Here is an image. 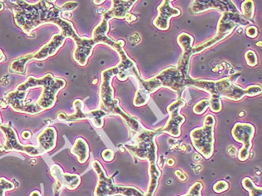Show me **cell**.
<instances>
[{
  "label": "cell",
  "instance_id": "obj_1",
  "mask_svg": "<svg viewBox=\"0 0 262 196\" xmlns=\"http://www.w3.org/2000/svg\"><path fill=\"white\" fill-rule=\"evenodd\" d=\"M11 3L18 7L13 11L16 25L24 33L30 35L32 31L45 25L48 11L54 7L56 1H38L35 3L11 1Z\"/></svg>",
  "mask_w": 262,
  "mask_h": 196
},
{
  "label": "cell",
  "instance_id": "obj_2",
  "mask_svg": "<svg viewBox=\"0 0 262 196\" xmlns=\"http://www.w3.org/2000/svg\"><path fill=\"white\" fill-rule=\"evenodd\" d=\"M66 85V82L64 79L54 77L51 74H47L40 78L30 76L25 82L17 85L16 90L25 92L29 89L42 87L41 94L36 103L42 110L46 111L54 107L58 94Z\"/></svg>",
  "mask_w": 262,
  "mask_h": 196
},
{
  "label": "cell",
  "instance_id": "obj_3",
  "mask_svg": "<svg viewBox=\"0 0 262 196\" xmlns=\"http://www.w3.org/2000/svg\"><path fill=\"white\" fill-rule=\"evenodd\" d=\"M186 79L177 67L170 66L162 70L159 74L150 79L142 78L137 82L139 88L143 89L147 93H155L161 88L170 89L180 96L186 88Z\"/></svg>",
  "mask_w": 262,
  "mask_h": 196
},
{
  "label": "cell",
  "instance_id": "obj_4",
  "mask_svg": "<svg viewBox=\"0 0 262 196\" xmlns=\"http://www.w3.org/2000/svg\"><path fill=\"white\" fill-rule=\"evenodd\" d=\"M92 169L97 176L98 181L95 187V196H144L145 194L138 188L134 186L116 185L114 183V176L108 177L103 169L101 163L98 160H93L91 163Z\"/></svg>",
  "mask_w": 262,
  "mask_h": 196
},
{
  "label": "cell",
  "instance_id": "obj_5",
  "mask_svg": "<svg viewBox=\"0 0 262 196\" xmlns=\"http://www.w3.org/2000/svg\"><path fill=\"white\" fill-rule=\"evenodd\" d=\"M163 127L158 129H148L145 128L140 134L133 137V145H126V148L133 156L139 160H148L149 163L158 162V146L155 138L163 133Z\"/></svg>",
  "mask_w": 262,
  "mask_h": 196
},
{
  "label": "cell",
  "instance_id": "obj_6",
  "mask_svg": "<svg viewBox=\"0 0 262 196\" xmlns=\"http://www.w3.org/2000/svg\"><path fill=\"white\" fill-rule=\"evenodd\" d=\"M216 119L213 115H207L203 126L195 128L190 132V139L194 148L206 160H209L214 152V127Z\"/></svg>",
  "mask_w": 262,
  "mask_h": 196
},
{
  "label": "cell",
  "instance_id": "obj_7",
  "mask_svg": "<svg viewBox=\"0 0 262 196\" xmlns=\"http://www.w3.org/2000/svg\"><path fill=\"white\" fill-rule=\"evenodd\" d=\"M119 70L116 66L103 70L101 72V83L100 85V108L107 113L108 116H115L121 107L119 99L114 98V89L112 85L113 77L117 76Z\"/></svg>",
  "mask_w": 262,
  "mask_h": 196
},
{
  "label": "cell",
  "instance_id": "obj_8",
  "mask_svg": "<svg viewBox=\"0 0 262 196\" xmlns=\"http://www.w3.org/2000/svg\"><path fill=\"white\" fill-rule=\"evenodd\" d=\"M74 113L73 114L68 115L60 112L58 113L56 118L58 120L64 122H74V121H81V120H90L91 121L94 127L100 129L103 127L104 124V118L108 116L101 108L90 110L89 112L84 111L83 101L80 99H76L73 103Z\"/></svg>",
  "mask_w": 262,
  "mask_h": 196
},
{
  "label": "cell",
  "instance_id": "obj_9",
  "mask_svg": "<svg viewBox=\"0 0 262 196\" xmlns=\"http://www.w3.org/2000/svg\"><path fill=\"white\" fill-rule=\"evenodd\" d=\"M0 130L4 136V143L0 147L1 151H16L26 154L28 156L36 157L41 156L42 153L38 147L33 145H23L19 141L15 129L10 124H3Z\"/></svg>",
  "mask_w": 262,
  "mask_h": 196
},
{
  "label": "cell",
  "instance_id": "obj_10",
  "mask_svg": "<svg viewBox=\"0 0 262 196\" xmlns=\"http://www.w3.org/2000/svg\"><path fill=\"white\" fill-rule=\"evenodd\" d=\"M255 127L250 123L237 122L234 124L232 131V137L236 142L243 145L237 155V158L240 161H246L250 157L252 145V141L255 136Z\"/></svg>",
  "mask_w": 262,
  "mask_h": 196
},
{
  "label": "cell",
  "instance_id": "obj_11",
  "mask_svg": "<svg viewBox=\"0 0 262 196\" xmlns=\"http://www.w3.org/2000/svg\"><path fill=\"white\" fill-rule=\"evenodd\" d=\"M28 91L21 92V91H11L6 94L4 100L8 106H10L16 113H26V114L35 115L43 113L45 110H42L38 106L36 102L27 101V97Z\"/></svg>",
  "mask_w": 262,
  "mask_h": 196
},
{
  "label": "cell",
  "instance_id": "obj_12",
  "mask_svg": "<svg viewBox=\"0 0 262 196\" xmlns=\"http://www.w3.org/2000/svg\"><path fill=\"white\" fill-rule=\"evenodd\" d=\"M186 86L192 87L204 91L209 94L211 96H220L223 92L230 89L233 82L232 77H224V78L218 79V80H212V79H190L186 80Z\"/></svg>",
  "mask_w": 262,
  "mask_h": 196
},
{
  "label": "cell",
  "instance_id": "obj_13",
  "mask_svg": "<svg viewBox=\"0 0 262 196\" xmlns=\"http://www.w3.org/2000/svg\"><path fill=\"white\" fill-rule=\"evenodd\" d=\"M185 100L182 98H178L168 106L167 112L169 114V118L166 125L163 127V133L169 134L172 137H179L182 134L181 127L185 122V117L181 114L180 112L185 106Z\"/></svg>",
  "mask_w": 262,
  "mask_h": 196
},
{
  "label": "cell",
  "instance_id": "obj_14",
  "mask_svg": "<svg viewBox=\"0 0 262 196\" xmlns=\"http://www.w3.org/2000/svg\"><path fill=\"white\" fill-rule=\"evenodd\" d=\"M124 40H119V45L114 50L120 57V62L116 66L119 70V73L116 77L122 82L127 80L128 77H133L137 80V82H138L142 78L141 74L135 61L127 56V53L124 49Z\"/></svg>",
  "mask_w": 262,
  "mask_h": 196
},
{
  "label": "cell",
  "instance_id": "obj_15",
  "mask_svg": "<svg viewBox=\"0 0 262 196\" xmlns=\"http://www.w3.org/2000/svg\"><path fill=\"white\" fill-rule=\"evenodd\" d=\"M50 171L52 177L55 179L53 187L55 196L59 195L63 188H66L69 190H75L80 185L81 178L79 175L64 172L62 168L58 164L52 165Z\"/></svg>",
  "mask_w": 262,
  "mask_h": 196
},
{
  "label": "cell",
  "instance_id": "obj_16",
  "mask_svg": "<svg viewBox=\"0 0 262 196\" xmlns=\"http://www.w3.org/2000/svg\"><path fill=\"white\" fill-rule=\"evenodd\" d=\"M177 42L183 50L177 69L182 73L184 78L190 79L191 78L190 76V61L192 56L194 38L187 32H182L178 36Z\"/></svg>",
  "mask_w": 262,
  "mask_h": 196
},
{
  "label": "cell",
  "instance_id": "obj_17",
  "mask_svg": "<svg viewBox=\"0 0 262 196\" xmlns=\"http://www.w3.org/2000/svg\"><path fill=\"white\" fill-rule=\"evenodd\" d=\"M209 10H217L222 14L224 12H240L230 0H195L190 4V11L192 14H202Z\"/></svg>",
  "mask_w": 262,
  "mask_h": 196
},
{
  "label": "cell",
  "instance_id": "obj_18",
  "mask_svg": "<svg viewBox=\"0 0 262 196\" xmlns=\"http://www.w3.org/2000/svg\"><path fill=\"white\" fill-rule=\"evenodd\" d=\"M250 24L240 12H224L218 22L216 34L230 35L237 26L247 27Z\"/></svg>",
  "mask_w": 262,
  "mask_h": 196
},
{
  "label": "cell",
  "instance_id": "obj_19",
  "mask_svg": "<svg viewBox=\"0 0 262 196\" xmlns=\"http://www.w3.org/2000/svg\"><path fill=\"white\" fill-rule=\"evenodd\" d=\"M158 14L153 21L154 26L159 30L166 31L169 29V21L172 17H179L182 11L171 6L170 0L162 2L158 8Z\"/></svg>",
  "mask_w": 262,
  "mask_h": 196
},
{
  "label": "cell",
  "instance_id": "obj_20",
  "mask_svg": "<svg viewBox=\"0 0 262 196\" xmlns=\"http://www.w3.org/2000/svg\"><path fill=\"white\" fill-rule=\"evenodd\" d=\"M96 43L92 38L81 36V38L75 43V49L73 52V59L79 64L84 67L88 63V60L92 56L94 48Z\"/></svg>",
  "mask_w": 262,
  "mask_h": 196
},
{
  "label": "cell",
  "instance_id": "obj_21",
  "mask_svg": "<svg viewBox=\"0 0 262 196\" xmlns=\"http://www.w3.org/2000/svg\"><path fill=\"white\" fill-rule=\"evenodd\" d=\"M66 39L67 38L60 32L54 34L48 43L43 45L38 51L33 53L34 60L40 61H45L48 58L55 56L61 49V47L64 45Z\"/></svg>",
  "mask_w": 262,
  "mask_h": 196
},
{
  "label": "cell",
  "instance_id": "obj_22",
  "mask_svg": "<svg viewBox=\"0 0 262 196\" xmlns=\"http://www.w3.org/2000/svg\"><path fill=\"white\" fill-rule=\"evenodd\" d=\"M261 85H249L247 88L243 89L242 86L234 82L230 89L223 92L221 95V98L233 100V101H240L244 97L252 98V97L261 95Z\"/></svg>",
  "mask_w": 262,
  "mask_h": 196
},
{
  "label": "cell",
  "instance_id": "obj_23",
  "mask_svg": "<svg viewBox=\"0 0 262 196\" xmlns=\"http://www.w3.org/2000/svg\"><path fill=\"white\" fill-rule=\"evenodd\" d=\"M137 1H130V0H124V1H112L111 9L103 13L102 17H106L111 21L113 19H127L130 14V11L134 7V4Z\"/></svg>",
  "mask_w": 262,
  "mask_h": 196
},
{
  "label": "cell",
  "instance_id": "obj_24",
  "mask_svg": "<svg viewBox=\"0 0 262 196\" xmlns=\"http://www.w3.org/2000/svg\"><path fill=\"white\" fill-rule=\"evenodd\" d=\"M57 132L53 127H48L43 129L37 137V147L42 155L51 151L56 146Z\"/></svg>",
  "mask_w": 262,
  "mask_h": 196
},
{
  "label": "cell",
  "instance_id": "obj_25",
  "mask_svg": "<svg viewBox=\"0 0 262 196\" xmlns=\"http://www.w3.org/2000/svg\"><path fill=\"white\" fill-rule=\"evenodd\" d=\"M71 153L77 157L79 163L83 164L90 158V147L85 139L78 138L71 149Z\"/></svg>",
  "mask_w": 262,
  "mask_h": 196
},
{
  "label": "cell",
  "instance_id": "obj_26",
  "mask_svg": "<svg viewBox=\"0 0 262 196\" xmlns=\"http://www.w3.org/2000/svg\"><path fill=\"white\" fill-rule=\"evenodd\" d=\"M149 186H148V191L146 194L144 196H154L156 192L157 189L159 184V179L161 176V171L160 170L158 163H149Z\"/></svg>",
  "mask_w": 262,
  "mask_h": 196
},
{
  "label": "cell",
  "instance_id": "obj_27",
  "mask_svg": "<svg viewBox=\"0 0 262 196\" xmlns=\"http://www.w3.org/2000/svg\"><path fill=\"white\" fill-rule=\"evenodd\" d=\"M33 59V53H32L13 60L9 64V72L25 75L27 74V64Z\"/></svg>",
  "mask_w": 262,
  "mask_h": 196
},
{
  "label": "cell",
  "instance_id": "obj_28",
  "mask_svg": "<svg viewBox=\"0 0 262 196\" xmlns=\"http://www.w3.org/2000/svg\"><path fill=\"white\" fill-rule=\"evenodd\" d=\"M229 35H223V34H216L213 38L211 39L206 40L205 43H201V45H197V46L193 47L192 48V56L195 54H200L205 50L209 49L212 47L216 45V43L222 41L223 40L226 39L227 37H229Z\"/></svg>",
  "mask_w": 262,
  "mask_h": 196
},
{
  "label": "cell",
  "instance_id": "obj_29",
  "mask_svg": "<svg viewBox=\"0 0 262 196\" xmlns=\"http://www.w3.org/2000/svg\"><path fill=\"white\" fill-rule=\"evenodd\" d=\"M242 15L250 23H253L255 14V3L252 0H246L242 5Z\"/></svg>",
  "mask_w": 262,
  "mask_h": 196
},
{
  "label": "cell",
  "instance_id": "obj_30",
  "mask_svg": "<svg viewBox=\"0 0 262 196\" xmlns=\"http://www.w3.org/2000/svg\"><path fill=\"white\" fill-rule=\"evenodd\" d=\"M242 186L246 190L248 191L250 196H262V188L255 185L250 178H244L242 181Z\"/></svg>",
  "mask_w": 262,
  "mask_h": 196
},
{
  "label": "cell",
  "instance_id": "obj_31",
  "mask_svg": "<svg viewBox=\"0 0 262 196\" xmlns=\"http://www.w3.org/2000/svg\"><path fill=\"white\" fill-rule=\"evenodd\" d=\"M110 20L106 19V17H102V20L96 27L94 29L92 32V39L101 37L102 35H107L108 32L110 30L109 25Z\"/></svg>",
  "mask_w": 262,
  "mask_h": 196
},
{
  "label": "cell",
  "instance_id": "obj_32",
  "mask_svg": "<svg viewBox=\"0 0 262 196\" xmlns=\"http://www.w3.org/2000/svg\"><path fill=\"white\" fill-rule=\"evenodd\" d=\"M150 100V95L143 89H138L135 94L134 99V105L137 107H141L148 103Z\"/></svg>",
  "mask_w": 262,
  "mask_h": 196
},
{
  "label": "cell",
  "instance_id": "obj_33",
  "mask_svg": "<svg viewBox=\"0 0 262 196\" xmlns=\"http://www.w3.org/2000/svg\"><path fill=\"white\" fill-rule=\"evenodd\" d=\"M209 100V107L211 112L218 113L222 111V98L220 96H211Z\"/></svg>",
  "mask_w": 262,
  "mask_h": 196
},
{
  "label": "cell",
  "instance_id": "obj_34",
  "mask_svg": "<svg viewBox=\"0 0 262 196\" xmlns=\"http://www.w3.org/2000/svg\"><path fill=\"white\" fill-rule=\"evenodd\" d=\"M209 100L208 99H202L194 106L193 113L196 115H202L209 108Z\"/></svg>",
  "mask_w": 262,
  "mask_h": 196
},
{
  "label": "cell",
  "instance_id": "obj_35",
  "mask_svg": "<svg viewBox=\"0 0 262 196\" xmlns=\"http://www.w3.org/2000/svg\"><path fill=\"white\" fill-rule=\"evenodd\" d=\"M15 186L9 180L5 178H0V196H6L7 191L14 190Z\"/></svg>",
  "mask_w": 262,
  "mask_h": 196
},
{
  "label": "cell",
  "instance_id": "obj_36",
  "mask_svg": "<svg viewBox=\"0 0 262 196\" xmlns=\"http://www.w3.org/2000/svg\"><path fill=\"white\" fill-rule=\"evenodd\" d=\"M245 59L247 66H250V67H255L258 64V56L253 50H247V53H245Z\"/></svg>",
  "mask_w": 262,
  "mask_h": 196
},
{
  "label": "cell",
  "instance_id": "obj_37",
  "mask_svg": "<svg viewBox=\"0 0 262 196\" xmlns=\"http://www.w3.org/2000/svg\"><path fill=\"white\" fill-rule=\"evenodd\" d=\"M203 185L201 182H195L189 189L187 194L181 196H202V190Z\"/></svg>",
  "mask_w": 262,
  "mask_h": 196
},
{
  "label": "cell",
  "instance_id": "obj_38",
  "mask_svg": "<svg viewBox=\"0 0 262 196\" xmlns=\"http://www.w3.org/2000/svg\"><path fill=\"white\" fill-rule=\"evenodd\" d=\"M229 184L227 181H219L216 183L213 186V191L216 193H222V192H226L229 189Z\"/></svg>",
  "mask_w": 262,
  "mask_h": 196
},
{
  "label": "cell",
  "instance_id": "obj_39",
  "mask_svg": "<svg viewBox=\"0 0 262 196\" xmlns=\"http://www.w3.org/2000/svg\"><path fill=\"white\" fill-rule=\"evenodd\" d=\"M245 32L246 35L249 37V38H252V39L257 38L258 35V28L255 27V26H250V27H247V28L246 29Z\"/></svg>",
  "mask_w": 262,
  "mask_h": 196
},
{
  "label": "cell",
  "instance_id": "obj_40",
  "mask_svg": "<svg viewBox=\"0 0 262 196\" xmlns=\"http://www.w3.org/2000/svg\"><path fill=\"white\" fill-rule=\"evenodd\" d=\"M78 4L76 2H68L66 4L63 5L62 7L61 8V10L62 12H71L74 11L76 8L77 7Z\"/></svg>",
  "mask_w": 262,
  "mask_h": 196
},
{
  "label": "cell",
  "instance_id": "obj_41",
  "mask_svg": "<svg viewBox=\"0 0 262 196\" xmlns=\"http://www.w3.org/2000/svg\"><path fill=\"white\" fill-rule=\"evenodd\" d=\"M102 158L105 162H111L114 160V152L111 149H105L102 152Z\"/></svg>",
  "mask_w": 262,
  "mask_h": 196
},
{
  "label": "cell",
  "instance_id": "obj_42",
  "mask_svg": "<svg viewBox=\"0 0 262 196\" xmlns=\"http://www.w3.org/2000/svg\"><path fill=\"white\" fill-rule=\"evenodd\" d=\"M174 174H176V176H177L178 178H179L182 181H184L187 180V176H186L182 171H180V170H176Z\"/></svg>",
  "mask_w": 262,
  "mask_h": 196
},
{
  "label": "cell",
  "instance_id": "obj_43",
  "mask_svg": "<svg viewBox=\"0 0 262 196\" xmlns=\"http://www.w3.org/2000/svg\"><path fill=\"white\" fill-rule=\"evenodd\" d=\"M21 136H22V138L24 139H30L32 137V133L29 130H25L22 133Z\"/></svg>",
  "mask_w": 262,
  "mask_h": 196
},
{
  "label": "cell",
  "instance_id": "obj_44",
  "mask_svg": "<svg viewBox=\"0 0 262 196\" xmlns=\"http://www.w3.org/2000/svg\"><path fill=\"white\" fill-rule=\"evenodd\" d=\"M137 20V17H136L135 15H134V14H130V15L128 16V17H127V19H126V20L127 21L128 23H133L134 22V21H136Z\"/></svg>",
  "mask_w": 262,
  "mask_h": 196
},
{
  "label": "cell",
  "instance_id": "obj_45",
  "mask_svg": "<svg viewBox=\"0 0 262 196\" xmlns=\"http://www.w3.org/2000/svg\"><path fill=\"white\" fill-rule=\"evenodd\" d=\"M6 55L4 54V53H3V50L0 49V64H1L2 62H3V61H6Z\"/></svg>",
  "mask_w": 262,
  "mask_h": 196
},
{
  "label": "cell",
  "instance_id": "obj_46",
  "mask_svg": "<svg viewBox=\"0 0 262 196\" xmlns=\"http://www.w3.org/2000/svg\"><path fill=\"white\" fill-rule=\"evenodd\" d=\"M8 107V104L6 103V101L0 99V108H6Z\"/></svg>",
  "mask_w": 262,
  "mask_h": 196
},
{
  "label": "cell",
  "instance_id": "obj_47",
  "mask_svg": "<svg viewBox=\"0 0 262 196\" xmlns=\"http://www.w3.org/2000/svg\"><path fill=\"white\" fill-rule=\"evenodd\" d=\"M30 196H42L41 194L40 193L39 191L35 190L33 192H31Z\"/></svg>",
  "mask_w": 262,
  "mask_h": 196
},
{
  "label": "cell",
  "instance_id": "obj_48",
  "mask_svg": "<svg viewBox=\"0 0 262 196\" xmlns=\"http://www.w3.org/2000/svg\"><path fill=\"white\" fill-rule=\"evenodd\" d=\"M167 163L168 165H169V166H173V165H174V160H172V159H169V160H168Z\"/></svg>",
  "mask_w": 262,
  "mask_h": 196
},
{
  "label": "cell",
  "instance_id": "obj_49",
  "mask_svg": "<svg viewBox=\"0 0 262 196\" xmlns=\"http://www.w3.org/2000/svg\"><path fill=\"white\" fill-rule=\"evenodd\" d=\"M94 3H95V5H98V6H100V5L103 4V3H105L104 0H103V1H94Z\"/></svg>",
  "mask_w": 262,
  "mask_h": 196
},
{
  "label": "cell",
  "instance_id": "obj_50",
  "mask_svg": "<svg viewBox=\"0 0 262 196\" xmlns=\"http://www.w3.org/2000/svg\"><path fill=\"white\" fill-rule=\"evenodd\" d=\"M4 4H3V2L0 1V11L4 10Z\"/></svg>",
  "mask_w": 262,
  "mask_h": 196
},
{
  "label": "cell",
  "instance_id": "obj_51",
  "mask_svg": "<svg viewBox=\"0 0 262 196\" xmlns=\"http://www.w3.org/2000/svg\"><path fill=\"white\" fill-rule=\"evenodd\" d=\"M246 113H244V112H241L240 114H239V116H240V117H244Z\"/></svg>",
  "mask_w": 262,
  "mask_h": 196
},
{
  "label": "cell",
  "instance_id": "obj_52",
  "mask_svg": "<svg viewBox=\"0 0 262 196\" xmlns=\"http://www.w3.org/2000/svg\"><path fill=\"white\" fill-rule=\"evenodd\" d=\"M256 46H259L260 48H261V40H260V41L258 42V43H256Z\"/></svg>",
  "mask_w": 262,
  "mask_h": 196
},
{
  "label": "cell",
  "instance_id": "obj_53",
  "mask_svg": "<svg viewBox=\"0 0 262 196\" xmlns=\"http://www.w3.org/2000/svg\"><path fill=\"white\" fill-rule=\"evenodd\" d=\"M3 124V120H2L1 115H0V126Z\"/></svg>",
  "mask_w": 262,
  "mask_h": 196
}]
</instances>
